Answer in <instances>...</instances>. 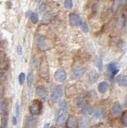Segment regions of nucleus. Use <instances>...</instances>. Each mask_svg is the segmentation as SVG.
Returning <instances> with one entry per match:
<instances>
[{"instance_id": "nucleus-1", "label": "nucleus", "mask_w": 127, "mask_h": 128, "mask_svg": "<svg viewBox=\"0 0 127 128\" xmlns=\"http://www.w3.org/2000/svg\"><path fill=\"white\" fill-rule=\"evenodd\" d=\"M66 110H67V103L66 100H63L60 102V107L58 110L55 116V122L58 125H62L65 121L66 117Z\"/></svg>"}, {"instance_id": "nucleus-2", "label": "nucleus", "mask_w": 127, "mask_h": 128, "mask_svg": "<svg viewBox=\"0 0 127 128\" xmlns=\"http://www.w3.org/2000/svg\"><path fill=\"white\" fill-rule=\"evenodd\" d=\"M42 102L39 100H34L29 107L30 113L33 115H38L42 112Z\"/></svg>"}, {"instance_id": "nucleus-3", "label": "nucleus", "mask_w": 127, "mask_h": 128, "mask_svg": "<svg viewBox=\"0 0 127 128\" xmlns=\"http://www.w3.org/2000/svg\"><path fill=\"white\" fill-rule=\"evenodd\" d=\"M63 95V87L62 86H58L54 90V91L53 95L51 97L52 102H57L62 98Z\"/></svg>"}, {"instance_id": "nucleus-4", "label": "nucleus", "mask_w": 127, "mask_h": 128, "mask_svg": "<svg viewBox=\"0 0 127 128\" xmlns=\"http://www.w3.org/2000/svg\"><path fill=\"white\" fill-rule=\"evenodd\" d=\"M69 19H70V22L72 26H74V27H78V26H80L82 22V20L80 19V17L78 15H76L74 13H71L69 15Z\"/></svg>"}, {"instance_id": "nucleus-5", "label": "nucleus", "mask_w": 127, "mask_h": 128, "mask_svg": "<svg viewBox=\"0 0 127 128\" xmlns=\"http://www.w3.org/2000/svg\"><path fill=\"white\" fill-rule=\"evenodd\" d=\"M36 42H37V46L41 50H45L47 49L48 45L46 41V39L42 35H38L36 38Z\"/></svg>"}, {"instance_id": "nucleus-6", "label": "nucleus", "mask_w": 127, "mask_h": 128, "mask_svg": "<svg viewBox=\"0 0 127 128\" xmlns=\"http://www.w3.org/2000/svg\"><path fill=\"white\" fill-rule=\"evenodd\" d=\"M54 78L58 82H64L66 79V72L63 68H60L54 74Z\"/></svg>"}, {"instance_id": "nucleus-7", "label": "nucleus", "mask_w": 127, "mask_h": 128, "mask_svg": "<svg viewBox=\"0 0 127 128\" xmlns=\"http://www.w3.org/2000/svg\"><path fill=\"white\" fill-rule=\"evenodd\" d=\"M66 125L68 128H77L78 127V121L74 116H70L66 119Z\"/></svg>"}, {"instance_id": "nucleus-8", "label": "nucleus", "mask_w": 127, "mask_h": 128, "mask_svg": "<svg viewBox=\"0 0 127 128\" xmlns=\"http://www.w3.org/2000/svg\"><path fill=\"white\" fill-rule=\"evenodd\" d=\"M35 93L38 96L42 98L43 99L46 98L47 95H48V92L46 89V87H45L44 86H38L35 90Z\"/></svg>"}, {"instance_id": "nucleus-9", "label": "nucleus", "mask_w": 127, "mask_h": 128, "mask_svg": "<svg viewBox=\"0 0 127 128\" xmlns=\"http://www.w3.org/2000/svg\"><path fill=\"white\" fill-rule=\"evenodd\" d=\"M107 67H108L109 71L111 74V79H113V77L115 75H117L118 72L119 71V68H118V64L115 63V62H110V63H109Z\"/></svg>"}, {"instance_id": "nucleus-10", "label": "nucleus", "mask_w": 127, "mask_h": 128, "mask_svg": "<svg viewBox=\"0 0 127 128\" xmlns=\"http://www.w3.org/2000/svg\"><path fill=\"white\" fill-rule=\"evenodd\" d=\"M86 70V67H78V68H75V69L73 70V77L75 79L77 78H79V77L82 76L85 72Z\"/></svg>"}, {"instance_id": "nucleus-11", "label": "nucleus", "mask_w": 127, "mask_h": 128, "mask_svg": "<svg viewBox=\"0 0 127 128\" xmlns=\"http://www.w3.org/2000/svg\"><path fill=\"white\" fill-rule=\"evenodd\" d=\"M116 81L120 86L127 87V76L124 75H118L116 79Z\"/></svg>"}, {"instance_id": "nucleus-12", "label": "nucleus", "mask_w": 127, "mask_h": 128, "mask_svg": "<svg viewBox=\"0 0 127 128\" xmlns=\"http://www.w3.org/2000/svg\"><path fill=\"white\" fill-rule=\"evenodd\" d=\"M113 114L114 116H120L122 115V107L119 103H115L114 107H113Z\"/></svg>"}, {"instance_id": "nucleus-13", "label": "nucleus", "mask_w": 127, "mask_h": 128, "mask_svg": "<svg viewBox=\"0 0 127 128\" xmlns=\"http://www.w3.org/2000/svg\"><path fill=\"white\" fill-rule=\"evenodd\" d=\"M98 91L101 94H104L106 92L107 89H108V83L106 82H101L98 84Z\"/></svg>"}, {"instance_id": "nucleus-14", "label": "nucleus", "mask_w": 127, "mask_h": 128, "mask_svg": "<svg viewBox=\"0 0 127 128\" xmlns=\"http://www.w3.org/2000/svg\"><path fill=\"white\" fill-rule=\"evenodd\" d=\"M36 123H37V118L35 117H29L27 119L26 124L28 127H32V126H35Z\"/></svg>"}, {"instance_id": "nucleus-15", "label": "nucleus", "mask_w": 127, "mask_h": 128, "mask_svg": "<svg viewBox=\"0 0 127 128\" xmlns=\"http://www.w3.org/2000/svg\"><path fill=\"white\" fill-rule=\"evenodd\" d=\"M33 80H34V75L32 71H30L28 73L27 75V84L28 87H32V83H33Z\"/></svg>"}, {"instance_id": "nucleus-16", "label": "nucleus", "mask_w": 127, "mask_h": 128, "mask_svg": "<svg viewBox=\"0 0 127 128\" xmlns=\"http://www.w3.org/2000/svg\"><path fill=\"white\" fill-rule=\"evenodd\" d=\"M93 112V110L91 107H86L85 106L82 107V113L83 114L85 115H90Z\"/></svg>"}, {"instance_id": "nucleus-17", "label": "nucleus", "mask_w": 127, "mask_h": 128, "mask_svg": "<svg viewBox=\"0 0 127 128\" xmlns=\"http://www.w3.org/2000/svg\"><path fill=\"white\" fill-rule=\"evenodd\" d=\"M30 20L32 21L33 23L36 24L38 22V15L37 13H32L30 14Z\"/></svg>"}, {"instance_id": "nucleus-18", "label": "nucleus", "mask_w": 127, "mask_h": 128, "mask_svg": "<svg viewBox=\"0 0 127 128\" xmlns=\"http://www.w3.org/2000/svg\"><path fill=\"white\" fill-rule=\"evenodd\" d=\"M122 123L123 125L127 127V110H125L123 113H122Z\"/></svg>"}, {"instance_id": "nucleus-19", "label": "nucleus", "mask_w": 127, "mask_h": 128, "mask_svg": "<svg viewBox=\"0 0 127 128\" xmlns=\"http://www.w3.org/2000/svg\"><path fill=\"white\" fill-rule=\"evenodd\" d=\"M64 5L66 9H71L73 7V2L71 0H66V1L64 2Z\"/></svg>"}, {"instance_id": "nucleus-20", "label": "nucleus", "mask_w": 127, "mask_h": 128, "mask_svg": "<svg viewBox=\"0 0 127 128\" xmlns=\"http://www.w3.org/2000/svg\"><path fill=\"white\" fill-rule=\"evenodd\" d=\"M0 112H1L2 114H3L5 112H7V106H6V104L4 103L3 102H0Z\"/></svg>"}, {"instance_id": "nucleus-21", "label": "nucleus", "mask_w": 127, "mask_h": 128, "mask_svg": "<svg viewBox=\"0 0 127 128\" xmlns=\"http://www.w3.org/2000/svg\"><path fill=\"white\" fill-rule=\"evenodd\" d=\"M80 27L82 28V30L84 32H87L89 30V27H88V25H87L86 22H85L82 21V24L80 25Z\"/></svg>"}, {"instance_id": "nucleus-22", "label": "nucleus", "mask_w": 127, "mask_h": 128, "mask_svg": "<svg viewBox=\"0 0 127 128\" xmlns=\"http://www.w3.org/2000/svg\"><path fill=\"white\" fill-rule=\"evenodd\" d=\"M25 74L24 73H21L20 75H19V76H18V81H19V83H20L21 85H22L23 84V82H24V81H25Z\"/></svg>"}, {"instance_id": "nucleus-23", "label": "nucleus", "mask_w": 127, "mask_h": 128, "mask_svg": "<svg viewBox=\"0 0 127 128\" xmlns=\"http://www.w3.org/2000/svg\"><path fill=\"white\" fill-rule=\"evenodd\" d=\"M7 67H8V63L7 62H5V61L0 62V70H5Z\"/></svg>"}, {"instance_id": "nucleus-24", "label": "nucleus", "mask_w": 127, "mask_h": 128, "mask_svg": "<svg viewBox=\"0 0 127 128\" xmlns=\"http://www.w3.org/2000/svg\"><path fill=\"white\" fill-rule=\"evenodd\" d=\"M121 2L119 1H114V2H113V5H112V9L113 10H116L118 9V5H119Z\"/></svg>"}, {"instance_id": "nucleus-25", "label": "nucleus", "mask_w": 127, "mask_h": 128, "mask_svg": "<svg viewBox=\"0 0 127 128\" xmlns=\"http://www.w3.org/2000/svg\"><path fill=\"white\" fill-rule=\"evenodd\" d=\"M19 115H20V107H19L18 104H17L16 105V115H17V118L19 117Z\"/></svg>"}, {"instance_id": "nucleus-26", "label": "nucleus", "mask_w": 127, "mask_h": 128, "mask_svg": "<svg viewBox=\"0 0 127 128\" xmlns=\"http://www.w3.org/2000/svg\"><path fill=\"white\" fill-rule=\"evenodd\" d=\"M4 59H5V54L0 50V62L4 61Z\"/></svg>"}, {"instance_id": "nucleus-27", "label": "nucleus", "mask_w": 127, "mask_h": 128, "mask_svg": "<svg viewBox=\"0 0 127 128\" xmlns=\"http://www.w3.org/2000/svg\"><path fill=\"white\" fill-rule=\"evenodd\" d=\"M3 91H4V88L1 84H0V98H1L2 95H3Z\"/></svg>"}, {"instance_id": "nucleus-28", "label": "nucleus", "mask_w": 127, "mask_h": 128, "mask_svg": "<svg viewBox=\"0 0 127 128\" xmlns=\"http://www.w3.org/2000/svg\"><path fill=\"white\" fill-rule=\"evenodd\" d=\"M98 68H99V69H101V67H102V63H101V59H99V60H98Z\"/></svg>"}, {"instance_id": "nucleus-29", "label": "nucleus", "mask_w": 127, "mask_h": 128, "mask_svg": "<svg viewBox=\"0 0 127 128\" xmlns=\"http://www.w3.org/2000/svg\"><path fill=\"white\" fill-rule=\"evenodd\" d=\"M4 77V73L2 71V70H0V80H1V79L3 78Z\"/></svg>"}, {"instance_id": "nucleus-30", "label": "nucleus", "mask_w": 127, "mask_h": 128, "mask_svg": "<svg viewBox=\"0 0 127 128\" xmlns=\"http://www.w3.org/2000/svg\"><path fill=\"white\" fill-rule=\"evenodd\" d=\"M12 123L14 125H16L17 124V120H16V117H13V119H12Z\"/></svg>"}, {"instance_id": "nucleus-31", "label": "nucleus", "mask_w": 127, "mask_h": 128, "mask_svg": "<svg viewBox=\"0 0 127 128\" xmlns=\"http://www.w3.org/2000/svg\"><path fill=\"white\" fill-rule=\"evenodd\" d=\"M124 103H125V106L127 107V95L125 97V99H124Z\"/></svg>"}, {"instance_id": "nucleus-32", "label": "nucleus", "mask_w": 127, "mask_h": 128, "mask_svg": "<svg viewBox=\"0 0 127 128\" xmlns=\"http://www.w3.org/2000/svg\"><path fill=\"white\" fill-rule=\"evenodd\" d=\"M18 52L19 53V54H21V47H18Z\"/></svg>"}, {"instance_id": "nucleus-33", "label": "nucleus", "mask_w": 127, "mask_h": 128, "mask_svg": "<svg viewBox=\"0 0 127 128\" xmlns=\"http://www.w3.org/2000/svg\"><path fill=\"white\" fill-rule=\"evenodd\" d=\"M98 128H107L106 126H104V125H100L99 127H98Z\"/></svg>"}, {"instance_id": "nucleus-34", "label": "nucleus", "mask_w": 127, "mask_h": 128, "mask_svg": "<svg viewBox=\"0 0 127 128\" xmlns=\"http://www.w3.org/2000/svg\"><path fill=\"white\" fill-rule=\"evenodd\" d=\"M44 128H50V124L49 123H46V125H45Z\"/></svg>"}, {"instance_id": "nucleus-35", "label": "nucleus", "mask_w": 127, "mask_h": 128, "mask_svg": "<svg viewBox=\"0 0 127 128\" xmlns=\"http://www.w3.org/2000/svg\"><path fill=\"white\" fill-rule=\"evenodd\" d=\"M25 128H29V127H25Z\"/></svg>"}]
</instances>
